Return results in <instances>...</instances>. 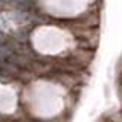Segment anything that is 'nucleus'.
<instances>
[{
	"mask_svg": "<svg viewBox=\"0 0 122 122\" xmlns=\"http://www.w3.org/2000/svg\"><path fill=\"white\" fill-rule=\"evenodd\" d=\"M2 11H8V8L5 5V2H3V0H0V12H2Z\"/></svg>",
	"mask_w": 122,
	"mask_h": 122,
	"instance_id": "f257e3e1",
	"label": "nucleus"
},
{
	"mask_svg": "<svg viewBox=\"0 0 122 122\" xmlns=\"http://www.w3.org/2000/svg\"><path fill=\"white\" fill-rule=\"evenodd\" d=\"M117 70H119V73L122 72V56L119 58V61H117Z\"/></svg>",
	"mask_w": 122,
	"mask_h": 122,
	"instance_id": "f03ea898",
	"label": "nucleus"
},
{
	"mask_svg": "<svg viewBox=\"0 0 122 122\" xmlns=\"http://www.w3.org/2000/svg\"><path fill=\"white\" fill-rule=\"evenodd\" d=\"M5 37H6V34H3L2 30H0V43H2V41L5 40Z\"/></svg>",
	"mask_w": 122,
	"mask_h": 122,
	"instance_id": "7ed1b4c3",
	"label": "nucleus"
},
{
	"mask_svg": "<svg viewBox=\"0 0 122 122\" xmlns=\"http://www.w3.org/2000/svg\"><path fill=\"white\" fill-rule=\"evenodd\" d=\"M119 82L122 84V72H121V73H119Z\"/></svg>",
	"mask_w": 122,
	"mask_h": 122,
	"instance_id": "20e7f679",
	"label": "nucleus"
}]
</instances>
